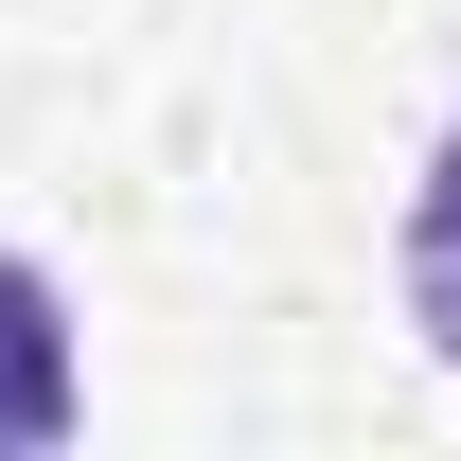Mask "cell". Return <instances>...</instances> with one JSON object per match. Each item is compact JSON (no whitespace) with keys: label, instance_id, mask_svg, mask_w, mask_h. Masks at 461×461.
<instances>
[{"label":"cell","instance_id":"1","mask_svg":"<svg viewBox=\"0 0 461 461\" xmlns=\"http://www.w3.org/2000/svg\"><path fill=\"white\" fill-rule=\"evenodd\" d=\"M71 408H89V373H71V302L36 249H0V444H71Z\"/></svg>","mask_w":461,"mask_h":461},{"label":"cell","instance_id":"2","mask_svg":"<svg viewBox=\"0 0 461 461\" xmlns=\"http://www.w3.org/2000/svg\"><path fill=\"white\" fill-rule=\"evenodd\" d=\"M408 320H426V355L461 373V124L426 142V177H408Z\"/></svg>","mask_w":461,"mask_h":461}]
</instances>
